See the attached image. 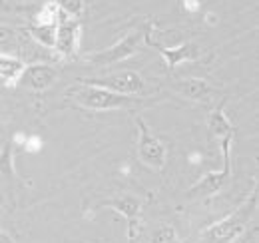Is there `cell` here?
Instances as JSON below:
<instances>
[{
    "label": "cell",
    "mask_w": 259,
    "mask_h": 243,
    "mask_svg": "<svg viewBox=\"0 0 259 243\" xmlns=\"http://www.w3.org/2000/svg\"><path fill=\"white\" fill-rule=\"evenodd\" d=\"M78 82L106 88V90L124 94V96H142L146 90V82L142 74L136 70H122V72H114L102 78H78Z\"/></svg>",
    "instance_id": "cell-5"
},
{
    "label": "cell",
    "mask_w": 259,
    "mask_h": 243,
    "mask_svg": "<svg viewBox=\"0 0 259 243\" xmlns=\"http://www.w3.org/2000/svg\"><path fill=\"white\" fill-rule=\"evenodd\" d=\"M178 241V233L169 223H162L156 227V231L152 233L150 243H176Z\"/></svg>",
    "instance_id": "cell-16"
},
{
    "label": "cell",
    "mask_w": 259,
    "mask_h": 243,
    "mask_svg": "<svg viewBox=\"0 0 259 243\" xmlns=\"http://www.w3.org/2000/svg\"><path fill=\"white\" fill-rule=\"evenodd\" d=\"M58 4V10L64 14V16H70V18H78L84 14V0H56Z\"/></svg>",
    "instance_id": "cell-17"
},
{
    "label": "cell",
    "mask_w": 259,
    "mask_h": 243,
    "mask_svg": "<svg viewBox=\"0 0 259 243\" xmlns=\"http://www.w3.org/2000/svg\"><path fill=\"white\" fill-rule=\"evenodd\" d=\"M24 148H26V152H36V150H40V148H42V142H40L36 136H32Z\"/></svg>",
    "instance_id": "cell-20"
},
{
    "label": "cell",
    "mask_w": 259,
    "mask_h": 243,
    "mask_svg": "<svg viewBox=\"0 0 259 243\" xmlns=\"http://www.w3.org/2000/svg\"><path fill=\"white\" fill-rule=\"evenodd\" d=\"M0 180L10 185L14 180V166H12V144H4L0 152Z\"/></svg>",
    "instance_id": "cell-15"
},
{
    "label": "cell",
    "mask_w": 259,
    "mask_h": 243,
    "mask_svg": "<svg viewBox=\"0 0 259 243\" xmlns=\"http://www.w3.org/2000/svg\"><path fill=\"white\" fill-rule=\"evenodd\" d=\"M24 62L14 56H6L4 52H0V80H4L6 84H16L20 72L24 70Z\"/></svg>",
    "instance_id": "cell-13"
},
{
    "label": "cell",
    "mask_w": 259,
    "mask_h": 243,
    "mask_svg": "<svg viewBox=\"0 0 259 243\" xmlns=\"http://www.w3.org/2000/svg\"><path fill=\"white\" fill-rule=\"evenodd\" d=\"M0 243H16V241H14V239H12L8 233H4V231L0 229Z\"/></svg>",
    "instance_id": "cell-22"
},
{
    "label": "cell",
    "mask_w": 259,
    "mask_h": 243,
    "mask_svg": "<svg viewBox=\"0 0 259 243\" xmlns=\"http://www.w3.org/2000/svg\"><path fill=\"white\" fill-rule=\"evenodd\" d=\"M158 50V54L163 58V62L167 64L169 70L178 68L180 64L190 60H197L201 58V50L195 46L194 42H184L180 46H171V48H162V46H154Z\"/></svg>",
    "instance_id": "cell-11"
},
{
    "label": "cell",
    "mask_w": 259,
    "mask_h": 243,
    "mask_svg": "<svg viewBox=\"0 0 259 243\" xmlns=\"http://www.w3.org/2000/svg\"><path fill=\"white\" fill-rule=\"evenodd\" d=\"M257 208V189L251 193V197H247L233 213H229L227 217L220 219L218 223H213L211 227H207L201 233L199 243H231L235 241L249 225L253 213Z\"/></svg>",
    "instance_id": "cell-2"
},
{
    "label": "cell",
    "mask_w": 259,
    "mask_h": 243,
    "mask_svg": "<svg viewBox=\"0 0 259 243\" xmlns=\"http://www.w3.org/2000/svg\"><path fill=\"white\" fill-rule=\"evenodd\" d=\"M80 36H82V26L78 18H70L60 12V20L56 26V42L54 50L62 58H74L80 48Z\"/></svg>",
    "instance_id": "cell-8"
},
{
    "label": "cell",
    "mask_w": 259,
    "mask_h": 243,
    "mask_svg": "<svg viewBox=\"0 0 259 243\" xmlns=\"http://www.w3.org/2000/svg\"><path fill=\"white\" fill-rule=\"evenodd\" d=\"M231 142L233 138L222 140V152H224V170L222 172H209L205 178H201L197 183H194L188 191V197H209L218 191H222L231 178Z\"/></svg>",
    "instance_id": "cell-6"
},
{
    "label": "cell",
    "mask_w": 259,
    "mask_h": 243,
    "mask_svg": "<svg viewBox=\"0 0 259 243\" xmlns=\"http://www.w3.org/2000/svg\"><path fill=\"white\" fill-rule=\"evenodd\" d=\"M174 90L178 92L182 98L190 100V102H211V98L215 96V88L203 80V78H180L174 82Z\"/></svg>",
    "instance_id": "cell-10"
},
{
    "label": "cell",
    "mask_w": 259,
    "mask_h": 243,
    "mask_svg": "<svg viewBox=\"0 0 259 243\" xmlns=\"http://www.w3.org/2000/svg\"><path fill=\"white\" fill-rule=\"evenodd\" d=\"M138 126V159L140 164H144L146 168L154 170V172H162L167 164V150L163 146V142L150 132V128L146 126L144 118H136Z\"/></svg>",
    "instance_id": "cell-3"
},
{
    "label": "cell",
    "mask_w": 259,
    "mask_h": 243,
    "mask_svg": "<svg viewBox=\"0 0 259 243\" xmlns=\"http://www.w3.org/2000/svg\"><path fill=\"white\" fill-rule=\"evenodd\" d=\"M144 34H146V28H136V30L128 32L126 36H122V40H118L110 48L86 54V62L96 64V66H112L116 62L128 60L130 56H134L138 52V48L144 40Z\"/></svg>",
    "instance_id": "cell-4"
},
{
    "label": "cell",
    "mask_w": 259,
    "mask_h": 243,
    "mask_svg": "<svg viewBox=\"0 0 259 243\" xmlns=\"http://www.w3.org/2000/svg\"><path fill=\"white\" fill-rule=\"evenodd\" d=\"M142 206L144 201L136 195H116V197H108V199H102L98 204V208H110L114 212L122 213L128 221V241H136V233H138V225H140V213H142Z\"/></svg>",
    "instance_id": "cell-7"
},
{
    "label": "cell",
    "mask_w": 259,
    "mask_h": 243,
    "mask_svg": "<svg viewBox=\"0 0 259 243\" xmlns=\"http://www.w3.org/2000/svg\"><path fill=\"white\" fill-rule=\"evenodd\" d=\"M56 26L58 24H36L32 22L26 30L32 36L34 40L46 48H54V42H56Z\"/></svg>",
    "instance_id": "cell-14"
},
{
    "label": "cell",
    "mask_w": 259,
    "mask_h": 243,
    "mask_svg": "<svg viewBox=\"0 0 259 243\" xmlns=\"http://www.w3.org/2000/svg\"><path fill=\"white\" fill-rule=\"evenodd\" d=\"M201 6V0H184V8L188 12H197Z\"/></svg>",
    "instance_id": "cell-21"
},
{
    "label": "cell",
    "mask_w": 259,
    "mask_h": 243,
    "mask_svg": "<svg viewBox=\"0 0 259 243\" xmlns=\"http://www.w3.org/2000/svg\"><path fill=\"white\" fill-rule=\"evenodd\" d=\"M14 42H18V32L6 24H0V52L8 46H12Z\"/></svg>",
    "instance_id": "cell-18"
},
{
    "label": "cell",
    "mask_w": 259,
    "mask_h": 243,
    "mask_svg": "<svg viewBox=\"0 0 259 243\" xmlns=\"http://www.w3.org/2000/svg\"><path fill=\"white\" fill-rule=\"evenodd\" d=\"M56 76L58 74H56V70L50 64L34 62V64L24 66V70L20 72L16 82L32 92H44L56 82Z\"/></svg>",
    "instance_id": "cell-9"
},
{
    "label": "cell",
    "mask_w": 259,
    "mask_h": 243,
    "mask_svg": "<svg viewBox=\"0 0 259 243\" xmlns=\"http://www.w3.org/2000/svg\"><path fill=\"white\" fill-rule=\"evenodd\" d=\"M18 10V4L14 0H0V12H14Z\"/></svg>",
    "instance_id": "cell-19"
},
{
    "label": "cell",
    "mask_w": 259,
    "mask_h": 243,
    "mask_svg": "<svg viewBox=\"0 0 259 243\" xmlns=\"http://www.w3.org/2000/svg\"><path fill=\"white\" fill-rule=\"evenodd\" d=\"M207 130H209V136L211 138H220V140H226V138H233L235 136V128L231 126L229 118L224 112V106H218L209 118H207Z\"/></svg>",
    "instance_id": "cell-12"
},
{
    "label": "cell",
    "mask_w": 259,
    "mask_h": 243,
    "mask_svg": "<svg viewBox=\"0 0 259 243\" xmlns=\"http://www.w3.org/2000/svg\"><path fill=\"white\" fill-rule=\"evenodd\" d=\"M68 100H72L78 108L84 110H94V112H108V110H120V108H134L144 104L146 100L140 96H124V94H116L106 88H98L90 84H78L72 86L66 92Z\"/></svg>",
    "instance_id": "cell-1"
},
{
    "label": "cell",
    "mask_w": 259,
    "mask_h": 243,
    "mask_svg": "<svg viewBox=\"0 0 259 243\" xmlns=\"http://www.w3.org/2000/svg\"><path fill=\"white\" fill-rule=\"evenodd\" d=\"M241 243H249V237H245V239H243Z\"/></svg>",
    "instance_id": "cell-23"
}]
</instances>
